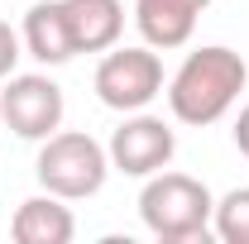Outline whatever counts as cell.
<instances>
[{
    "label": "cell",
    "mask_w": 249,
    "mask_h": 244,
    "mask_svg": "<svg viewBox=\"0 0 249 244\" xmlns=\"http://www.w3.org/2000/svg\"><path fill=\"white\" fill-rule=\"evenodd\" d=\"M249 82V62L235 53V48H196V53H187V62L173 72V82H168V105H173V115L182 124H216L235 101L245 91Z\"/></svg>",
    "instance_id": "cell-1"
},
{
    "label": "cell",
    "mask_w": 249,
    "mask_h": 244,
    "mask_svg": "<svg viewBox=\"0 0 249 244\" xmlns=\"http://www.w3.org/2000/svg\"><path fill=\"white\" fill-rule=\"evenodd\" d=\"M139 215L149 225V235L163 244L182 240H206L211 215H216V196L201 177L187 173H154L144 192H139Z\"/></svg>",
    "instance_id": "cell-2"
},
{
    "label": "cell",
    "mask_w": 249,
    "mask_h": 244,
    "mask_svg": "<svg viewBox=\"0 0 249 244\" xmlns=\"http://www.w3.org/2000/svg\"><path fill=\"white\" fill-rule=\"evenodd\" d=\"M34 173H38L43 192H53L62 201H82V196H96L106 187L110 153L101 149L91 134H82V129H58V134L43 139Z\"/></svg>",
    "instance_id": "cell-3"
},
{
    "label": "cell",
    "mask_w": 249,
    "mask_h": 244,
    "mask_svg": "<svg viewBox=\"0 0 249 244\" xmlns=\"http://www.w3.org/2000/svg\"><path fill=\"white\" fill-rule=\"evenodd\" d=\"M158 91H163V62H158L154 48H115L96 67V96H101V105H110L120 115L144 110Z\"/></svg>",
    "instance_id": "cell-4"
},
{
    "label": "cell",
    "mask_w": 249,
    "mask_h": 244,
    "mask_svg": "<svg viewBox=\"0 0 249 244\" xmlns=\"http://www.w3.org/2000/svg\"><path fill=\"white\" fill-rule=\"evenodd\" d=\"M106 153H110V168L124 173V177H154V173H163V168L173 163V153H178V134L158 120V115L129 110L124 124L110 134Z\"/></svg>",
    "instance_id": "cell-5"
},
{
    "label": "cell",
    "mask_w": 249,
    "mask_h": 244,
    "mask_svg": "<svg viewBox=\"0 0 249 244\" xmlns=\"http://www.w3.org/2000/svg\"><path fill=\"white\" fill-rule=\"evenodd\" d=\"M62 110H67L62 87L53 77H38V72L10 77V87L0 91V120L10 124L19 139H38L43 144L48 134H58Z\"/></svg>",
    "instance_id": "cell-6"
},
{
    "label": "cell",
    "mask_w": 249,
    "mask_h": 244,
    "mask_svg": "<svg viewBox=\"0 0 249 244\" xmlns=\"http://www.w3.org/2000/svg\"><path fill=\"white\" fill-rule=\"evenodd\" d=\"M24 48L29 58H38L43 67H62V62L77 58V43H72V24H67V5L62 0H38L24 15Z\"/></svg>",
    "instance_id": "cell-7"
},
{
    "label": "cell",
    "mask_w": 249,
    "mask_h": 244,
    "mask_svg": "<svg viewBox=\"0 0 249 244\" xmlns=\"http://www.w3.org/2000/svg\"><path fill=\"white\" fill-rule=\"evenodd\" d=\"M211 0H134V24L149 48H182Z\"/></svg>",
    "instance_id": "cell-8"
},
{
    "label": "cell",
    "mask_w": 249,
    "mask_h": 244,
    "mask_svg": "<svg viewBox=\"0 0 249 244\" xmlns=\"http://www.w3.org/2000/svg\"><path fill=\"white\" fill-rule=\"evenodd\" d=\"M77 53H106L124 34V5L120 0H62Z\"/></svg>",
    "instance_id": "cell-9"
},
{
    "label": "cell",
    "mask_w": 249,
    "mask_h": 244,
    "mask_svg": "<svg viewBox=\"0 0 249 244\" xmlns=\"http://www.w3.org/2000/svg\"><path fill=\"white\" fill-rule=\"evenodd\" d=\"M10 235H15V244H67L77 235V220L62 206V196L48 192V196H29V201L15 211Z\"/></svg>",
    "instance_id": "cell-10"
},
{
    "label": "cell",
    "mask_w": 249,
    "mask_h": 244,
    "mask_svg": "<svg viewBox=\"0 0 249 244\" xmlns=\"http://www.w3.org/2000/svg\"><path fill=\"white\" fill-rule=\"evenodd\" d=\"M211 225L225 244H249V187H235V192L220 196Z\"/></svg>",
    "instance_id": "cell-11"
},
{
    "label": "cell",
    "mask_w": 249,
    "mask_h": 244,
    "mask_svg": "<svg viewBox=\"0 0 249 244\" xmlns=\"http://www.w3.org/2000/svg\"><path fill=\"white\" fill-rule=\"evenodd\" d=\"M19 48H24V38L10 29L5 19H0V77H15V62H19Z\"/></svg>",
    "instance_id": "cell-12"
},
{
    "label": "cell",
    "mask_w": 249,
    "mask_h": 244,
    "mask_svg": "<svg viewBox=\"0 0 249 244\" xmlns=\"http://www.w3.org/2000/svg\"><path fill=\"white\" fill-rule=\"evenodd\" d=\"M235 144H240V153L249 158V105L240 110V120H235Z\"/></svg>",
    "instance_id": "cell-13"
}]
</instances>
